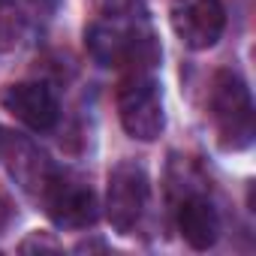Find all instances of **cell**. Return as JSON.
I'll return each instance as SVG.
<instances>
[{"label": "cell", "instance_id": "obj_1", "mask_svg": "<svg viewBox=\"0 0 256 256\" xmlns=\"http://www.w3.org/2000/svg\"><path fill=\"white\" fill-rule=\"evenodd\" d=\"M84 42L94 60L102 66H151L160 58L154 34L142 18H124V16L100 18L88 28Z\"/></svg>", "mask_w": 256, "mask_h": 256}, {"label": "cell", "instance_id": "obj_2", "mask_svg": "<svg viewBox=\"0 0 256 256\" xmlns=\"http://www.w3.org/2000/svg\"><path fill=\"white\" fill-rule=\"evenodd\" d=\"M208 112L223 148L241 151L253 142V100L244 78L232 70H220L211 82Z\"/></svg>", "mask_w": 256, "mask_h": 256}, {"label": "cell", "instance_id": "obj_3", "mask_svg": "<svg viewBox=\"0 0 256 256\" xmlns=\"http://www.w3.org/2000/svg\"><path fill=\"white\" fill-rule=\"evenodd\" d=\"M118 114H120V126L133 139L154 142L166 126V112L157 82L142 72L126 78L118 90Z\"/></svg>", "mask_w": 256, "mask_h": 256}, {"label": "cell", "instance_id": "obj_4", "mask_svg": "<svg viewBox=\"0 0 256 256\" xmlns=\"http://www.w3.org/2000/svg\"><path fill=\"white\" fill-rule=\"evenodd\" d=\"M148 196H151V184H148L145 169L133 160L118 163L108 175V193H106L108 223L124 235L133 232L139 226V220L145 217Z\"/></svg>", "mask_w": 256, "mask_h": 256}, {"label": "cell", "instance_id": "obj_5", "mask_svg": "<svg viewBox=\"0 0 256 256\" xmlns=\"http://www.w3.org/2000/svg\"><path fill=\"white\" fill-rule=\"evenodd\" d=\"M40 196L46 202L48 217L58 226H64V229H88L96 220V214H100L94 190L84 181L72 178V175L52 172V178L46 181Z\"/></svg>", "mask_w": 256, "mask_h": 256}, {"label": "cell", "instance_id": "obj_6", "mask_svg": "<svg viewBox=\"0 0 256 256\" xmlns=\"http://www.w3.org/2000/svg\"><path fill=\"white\" fill-rule=\"evenodd\" d=\"M169 22L187 48L202 52L220 40L226 28V10L220 0H172Z\"/></svg>", "mask_w": 256, "mask_h": 256}, {"label": "cell", "instance_id": "obj_7", "mask_svg": "<svg viewBox=\"0 0 256 256\" xmlns=\"http://www.w3.org/2000/svg\"><path fill=\"white\" fill-rule=\"evenodd\" d=\"M0 102H4V108L18 118L24 126H30V130L36 133H46L52 130V126L58 124V100L54 94L40 84V82H18V84H10L4 90V96H0Z\"/></svg>", "mask_w": 256, "mask_h": 256}, {"label": "cell", "instance_id": "obj_8", "mask_svg": "<svg viewBox=\"0 0 256 256\" xmlns=\"http://www.w3.org/2000/svg\"><path fill=\"white\" fill-rule=\"evenodd\" d=\"M0 151H4V157H6L10 175H12L24 190L42 193V187H46V181L52 178L54 169L48 166L46 154H42L36 145H30L28 139H18V136H6L4 142H0Z\"/></svg>", "mask_w": 256, "mask_h": 256}, {"label": "cell", "instance_id": "obj_9", "mask_svg": "<svg viewBox=\"0 0 256 256\" xmlns=\"http://www.w3.org/2000/svg\"><path fill=\"white\" fill-rule=\"evenodd\" d=\"M178 229L193 250H208L220 235V217L205 196L190 193L178 205Z\"/></svg>", "mask_w": 256, "mask_h": 256}, {"label": "cell", "instance_id": "obj_10", "mask_svg": "<svg viewBox=\"0 0 256 256\" xmlns=\"http://www.w3.org/2000/svg\"><path fill=\"white\" fill-rule=\"evenodd\" d=\"M0 142H4V136H0Z\"/></svg>", "mask_w": 256, "mask_h": 256}]
</instances>
